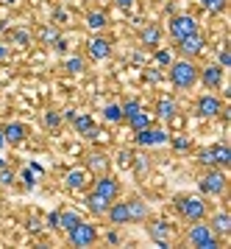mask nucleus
<instances>
[{"instance_id": "20e7f679", "label": "nucleus", "mask_w": 231, "mask_h": 249, "mask_svg": "<svg viewBox=\"0 0 231 249\" xmlns=\"http://www.w3.org/2000/svg\"><path fill=\"white\" fill-rule=\"evenodd\" d=\"M198 188H200V193H206V196H223V193H226V174H223V168L209 165V171L198 179Z\"/></svg>"}, {"instance_id": "412c9836", "label": "nucleus", "mask_w": 231, "mask_h": 249, "mask_svg": "<svg viewBox=\"0 0 231 249\" xmlns=\"http://www.w3.org/2000/svg\"><path fill=\"white\" fill-rule=\"evenodd\" d=\"M128 204V218L131 221H148V215H151V210H148V204L142 202V199H131Z\"/></svg>"}, {"instance_id": "a211bd4d", "label": "nucleus", "mask_w": 231, "mask_h": 249, "mask_svg": "<svg viewBox=\"0 0 231 249\" xmlns=\"http://www.w3.org/2000/svg\"><path fill=\"white\" fill-rule=\"evenodd\" d=\"M212 148V165L215 168H229L231 165V148L226 146V143H215Z\"/></svg>"}, {"instance_id": "aec40b11", "label": "nucleus", "mask_w": 231, "mask_h": 249, "mask_svg": "<svg viewBox=\"0 0 231 249\" xmlns=\"http://www.w3.org/2000/svg\"><path fill=\"white\" fill-rule=\"evenodd\" d=\"M148 235L154 238L159 247H167V238H170V227L165 221H151L148 224Z\"/></svg>"}, {"instance_id": "473e14b6", "label": "nucleus", "mask_w": 231, "mask_h": 249, "mask_svg": "<svg viewBox=\"0 0 231 249\" xmlns=\"http://www.w3.org/2000/svg\"><path fill=\"white\" fill-rule=\"evenodd\" d=\"M139 109H142V104L137 101V98H128V101L123 104V115H125V118H131V115L139 112Z\"/></svg>"}, {"instance_id": "49530a36", "label": "nucleus", "mask_w": 231, "mask_h": 249, "mask_svg": "<svg viewBox=\"0 0 231 249\" xmlns=\"http://www.w3.org/2000/svg\"><path fill=\"white\" fill-rule=\"evenodd\" d=\"M0 3H3V0H0Z\"/></svg>"}, {"instance_id": "2f4dec72", "label": "nucleus", "mask_w": 231, "mask_h": 249, "mask_svg": "<svg viewBox=\"0 0 231 249\" xmlns=\"http://www.w3.org/2000/svg\"><path fill=\"white\" fill-rule=\"evenodd\" d=\"M42 124L47 126V129H59V126H62V115H59V112H53V109H50V112H45Z\"/></svg>"}, {"instance_id": "cd10ccee", "label": "nucleus", "mask_w": 231, "mask_h": 249, "mask_svg": "<svg viewBox=\"0 0 231 249\" xmlns=\"http://www.w3.org/2000/svg\"><path fill=\"white\" fill-rule=\"evenodd\" d=\"M64 70L70 73V76H81L84 70H87V62L81 56H67L64 59Z\"/></svg>"}, {"instance_id": "37998d69", "label": "nucleus", "mask_w": 231, "mask_h": 249, "mask_svg": "<svg viewBox=\"0 0 231 249\" xmlns=\"http://www.w3.org/2000/svg\"><path fill=\"white\" fill-rule=\"evenodd\" d=\"M114 3H117L120 9H125V12H128V9H131V6H134V0H114Z\"/></svg>"}, {"instance_id": "7ed1b4c3", "label": "nucleus", "mask_w": 231, "mask_h": 249, "mask_svg": "<svg viewBox=\"0 0 231 249\" xmlns=\"http://www.w3.org/2000/svg\"><path fill=\"white\" fill-rule=\"evenodd\" d=\"M176 210L187 221H203L206 218V202L200 196H176Z\"/></svg>"}, {"instance_id": "f704fd0d", "label": "nucleus", "mask_w": 231, "mask_h": 249, "mask_svg": "<svg viewBox=\"0 0 231 249\" xmlns=\"http://www.w3.org/2000/svg\"><path fill=\"white\" fill-rule=\"evenodd\" d=\"M89 168L106 171V157H103V154H92V157H89Z\"/></svg>"}, {"instance_id": "6ab92c4d", "label": "nucleus", "mask_w": 231, "mask_h": 249, "mask_svg": "<svg viewBox=\"0 0 231 249\" xmlns=\"http://www.w3.org/2000/svg\"><path fill=\"white\" fill-rule=\"evenodd\" d=\"M209 227L217 232L220 238H226V235H231V215L226 213V210H220V213H215L209 218Z\"/></svg>"}, {"instance_id": "f03ea898", "label": "nucleus", "mask_w": 231, "mask_h": 249, "mask_svg": "<svg viewBox=\"0 0 231 249\" xmlns=\"http://www.w3.org/2000/svg\"><path fill=\"white\" fill-rule=\"evenodd\" d=\"M187 244L195 249H217L220 247V235L212 230L209 224H203V221H192L187 232Z\"/></svg>"}, {"instance_id": "9d476101", "label": "nucleus", "mask_w": 231, "mask_h": 249, "mask_svg": "<svg viewBox=\"0 0 231 249\" xmlns=\"http://www.w3.org/2000/svg\"><path fill=\"white\" fill-rule=\"evenodd\" d=\"M198 81L206 90H220L223 87V68L220 65H206L203 70H198Z\"/></svg>"}, {"instance_id": "4468645a", "label": "nucleus", "mask_w": 231, "mask_h": 249, "mask_svg": "<svg viewBox=\"0 0 231 249\" xmlns=\"http://www.w3.org/2000/svg\"><path fill=\"white\" fill-rule=\"evenodd\" d=\"M159 42H162V28H159L156 23L142 25V31H139V45H142L145 51H156Z\"/></svg>"}, {"instance_id": "39448f33", "label": "nucleus", "mask_w": 231, "mask_h": 249, "mask_svg": "<svg viewBox=\"0 0 231 249\" xmlns=\"http://www.w3.org/2000/svg\"><path fill=\"white\" fill-rule=\"evenodd\" d=\"M67 238H70L73 247L84 249V247H92V244L98 241V230H95V224H84V221H78L73 230H67Z\"/></svg>"}, {"instance_id": "5701e85b", "label": "nucleus", "mask_w": 231, "mask_h": 249, "mask_svg": "<svg viewBox=\"0 0 231 249\" xmlns=\"http://www.w3.org/2000/svg\"><path fill=\"white\" fill-rule=\"evenodd\" d=\"M109 204H111L109 199H103V196H100V193H95V191H92V193L87 196V207H89V210H92L95 215H106Z\"/></svg>"}, {"instance_id": "58836bf2", "label": "nucleus", "mask_w": 231, "mask_h": 249, "mask_svg": "<svg viewBox=\"0 0 231 249\" xmlns=\"http://www.w3.org/2000/svg\"><path fill=\"white\" fill-rule=\"evenodd\" d=\"M198 162H200V165H212V148H203V151H200Z\"/></svg>"}, {"instance_id": "393cba45", "label": "nucleus", "mask_w": 231, "mask_h": 249, "mask_svg": "<svg viewBox=\"0 0 231 249\" xmlns=\"http://www.w3.org/2000/svg\"><path fill=\"white\" fill-rule=\"evenodd\" d=\"M84 23H87L89 31H103L109 25V17H106V12H89Z\"/></svg>"}, {"instance_id": "b1692460", "label": "nucleus", "mask_w": 231, "mask_h": 249, "mask_svg": "<svg viewBox=\"0 0 231 249\" xmlns=\"http://www.w3.org/2000/svg\"><path fill=\"white\" fill-rule=\"evenodd\" d=\"M176 101H173V98H159V101H156V115H159V118H162V121H173V118H176Z\"/></svg>"}, {"instance_id": "4c0bfd02", "label": "nucleus", "mask_w": 231, "mask_h": 249, "mask_svg": "<svg viewBox=\"0 0 231 249\" xmlns=\"http://www.w3.org/2000/svg\"><path fill=\"white\" fill-rule=\"evenodd\" d=\"M156 62H159V65H170V62H173L170 51H159V48H156Z\"/></svg>"}, {"instance_id": "c03bdc74", "label": "nucleus", "mask_w": 231, "mask_h": 249, "mask_svg": "<svg viewBox=\"0 0 231 249\" xmlns=\"http://www.w3.org/2000/svg\"><path fill=\"white\" fill-rule=\"evenodd\" d=\"M106 241H109V244H120V235H117V232H109V235H106Z\"/></svg>"}, {"instance_id": "0eeeda50", "label": "nucleus", "mask_w": 231, "mask_h": 249, "mask_svg": "<svg viewBox=\"0 0 231 249\" xmlns=\"http://www.w3.org/2000/svg\"><path fill=\"white\" fill-rule=\"evenodd\" d=\"M223 112V101L215 95V92H206L195 101V115L198 118H215V115Z\"/></svg>"}, {"instance_id": "79ce46f5", "label": "nucleus", "mask_w": 231, "mask_h": 249, "mask_svg": "<svg viewBox=\"0 0 231 249\" xmlns=\"http://www.w3.org/2000/svg\"><path fill=\"white\" fill-rule=\"evenodd\" d=\"M11 56V51H9V45H0V62H6V59Z\"/></svg>"}, {"instance_id": "dca6fc26", "label": "nucleus", "mask_w": 231, "mask_h": 249, "mask_svg": "<svg viewBox=\"0 0 231 249\" xmlns=\"http://www.w3.org/2000/svg\"><path fill=\"white\" fill-rule=\"evenodd\" d=\"M106 218H109V224H114V227L131 224V218H128V204L114 199V202L109 204V210H106Z\"/></svg>"}, {"instance_id": "ddd939ff", "label": "nucleus", "mask_w": 231, "mask_h": 249, "mask_svg": "<svg viewBox=\"0 0 231 249\" xmlns=\"http://www.w3.org/2000/svg\"><path fill=\"white\" fill-rule=\"evenodd\" d=\"M87 53L89 59H95V62H103V59L111 56V42L106 36H92L87 42Z\"/></svg>"}, {"instance_id": "6e6552de", "label": "nucleus", "mask_w": 231, "mask_h": 249, "mask_svg": "<svg viewBox=\"0 0 231 249\" xmlns=\"http://www.w3.org/2000/svg\"><path fill=\"white\" fill-rule=\"evenodd\" d=\"M67 121L73 124V129H76L81 137H95L98 135V126H95V121H92V115H87V112H67Z\"/></svg>"}, {"instance_id": "bb28decb", "label": "nucleus", "mask_w": 231, "mask_h": 249, "mask_svg": "<svg viewBox=\"0 0 231 249\" xmlns=\"http://www.w3.org/2000/svg\"><path fill=\"white\" fill-rule=\"evenodd\" d=\"M78 221H81V215H78L76 210H62V213H59V230H64V232L73 230Z\"/></svg>"}, {"instance_id": "72a5a7b5", "label": "nucleus", "mask_w": 231, "mask_h": 249, "mask_svg": "<svg viewBox=\"0 0 231 249\" xmlns=\"http://www.w3.org/2000/svg\"><path fill=\"white\" fill-rule=\"evenodd\" d=\"M167 143H173V148H176V151H187V148H189V137L176 135V137H170Z\"/></svg>"}, {"instance_id": "ea45409f", "label": "nucleus", "mask_w": 231, "mask_h": 249, "mask_svg": "<svg viewBox=\"0 0 231 249\" xmlns=\"http://www.w3.org/2000/svg\"><path fill=\"white\" fill-rule=\"evenodd\" d=\"M47 227L59 230V213H50V215H47Z\"/></svg>"}, {"instance_id": "a878e982", "label": "nucleus", "mask_w": 231, "mask_h": 249, "mask_svg": "<svg viewBox=\"0 0 231 249\" xmlns=\"http://www.w3.org/2000/svg\"><path fill=\"white\" fill-rule=\"evenodd\" d=\"M103 118H106L109 124H123V121H125L123 104H106V107H103Z\"/></svg>"}, {"instance_id": "4be33fe9", "label": "nucleus", "mask_w": 231, "mask_h": 249, "mask_svg": "<svg viewBox=\"0 0 231 249\" xmlns=\"http://www.w3.org/2000/svg\"><path fill=\"white\" fill-rule=\"evenodd\" d=\"M125 124L131 126L134 132H142V129H148V126L154 124V118H151V112H145V109H139V112H134L131 118H125Z\"/></svg>"}, {"instance_id": "9b49d317", "label": "nucleus", "mask_w": 231, "mask_h": 249, "mask_svg": "<svg viewBox=\"0 0 231 249\" xmlns=\"http://www.w3.org/2000/svg\"><path fill=\"white\" fill-rule=\"evenodd\" d=\"M95 193H100L103 199L114 202L120 196V182L114 179V177H109V174H100L98 179H95Z\"/></svg>"}, {"instance_id": "c85d7f7f", "label": "nucleus", "mask_w": 231, "mask_h": 249, "mask_svg": "<svg viewBox=\"0 0 231 249\" xmlns=\"http://www.w3.org/2000/svg\"><path fill=\"white\" fill-rule=\"evenodd\" d=\"M226 6H229V0H200V9L209 14H220L226 12Z\"/></svg>"}, {"instance_id": "423d86ee", "label": "nucleus", "mask_w": 231, "mask_h": 249, "mask_svg": "<svg viewBox=\"0 0 231 249\" xmlns=\"http://www.w3.org/2000/svg\"><path fill=\"white\" fill-rule=\"evenodd\" d=\"M167 28H170V36L178 42V39H184V36H189V34L198 31V20H195L192 14H176Z\"/></svg>"}, {"instance_id": "a18cd8bd", "label": "nucleus", "mask_w": 231, "mask_h": 249, "mask_svg": "<svg viewBox=\"0 0 231 249\" xmlns=\"http://www.w3.org/2000/svg\"><path fill=\"white\" fill-rule=\"evenodd\" d=\"M3 3H17V0H3Z\"/></svg>"}, {"instance_id": "e433bc0d", "label": "nucleus", "mask_w": 231, "mask_h": 249, "mask_svg": "<svg viewBox=\"0 0 231 249\" xmlns=\"http://www.w3.org/2000/svg\"><path fill=\"white\" fill-rule=\"evenodd\" d=\"M0 185H14V171L0 168Z\"/></svg>"}, {"instance_id": "c756f323", "label": "nucleus", "mask_w": 231, "mask_h": 249, "mask_svg": "<svg viewBox=\"0 0 231 249\" xmlns=\"http://www.w3.org/2000/svg\"><path fill=\"white\" fill-rule=\"evenodd\" d=\"M11 39H14V45H20V48H28V45H31V34H28V31H22V28L11 31Z\"/></svg>"}, {"instance_id": "2eb2a0df", "label": "nucleus", "mask_w": 231, "mask_h": 249, "mask_svg": "<svg viewBox=\"0 0 231 249\" xmlns=\"http://www.w3.org/2000/svg\"><path fill=\"white\" fill-rule=\"evenodd\" d=\"M25 137H28V129H25V124H20V121H11V124L3 126V140L11 143V146L25 143Z\"/></svg>"}, {"instance_id": "f3484780", "label": "nucleus", "mask_w": 231, "mask_h": 249, "mask_svg": "<svg viewBox=\"0 0 231 249\" xmlns=\"http://www.w3.org/2000/svg\"><path fill=\"white\" fill-rule=\"evenodd\" d=\"M64 185H67V191H84V188L89 185V174L84 168L67 171L64 174Z\"/></svg>"}, {"instance_id": "f257e3e1", "label": "nucleus", "mask_w": 231, "mask_h": 249, "mask_svg": "<svg viewBox=\"0 0 231 249\" xmlns=\"http://www.w3.org/2000/svg\"><path fill=\"white\" fill-rule=\"evenodd\" d=\"M198 65L192 59H176L170 62V84L176 90H192L198 84Z\"/></svg>"}, {"instance_id": "c9c22d12", "label": "nucleus", "mask_w": 231, "mask_h": 249, "mask_svg": "<svg viewBox=\"0 0 231 249\" xmlns=\"http://www.w3.org/2000/svg\"><path fill=\"white\" fill-rule=\"evenodd\" d=\"M217 65H220V68H231V53H229V48H223L220 53H217Z\"/></svg>"}, {"instance_id": "1a4fd4ad", "label": "nucleus", "mask_w": 231, "mask_h": 249, "mask_svg": "<svg viewBox=\"0 0 231 249\" xmlns=\"http://www.w3.org/2000/svg\"><path fill=\"white\" fill-rule=\"evenodd\" d=\"M137 135V146H165L167 140H170V135H167L165 129H156L154 124L148 126V129H142V132H134Z\"/></svg>"}, {"instance_id": "a19ab883", "label": "nucleus", "mask_w": 231, "mask_h": 249, "mask_svg": "<svg viewBox=\"0 0 231 249\" xmlns=\"http://www.w3.org/2000/svg\"><path fill=\"white\" fill-rule=\"evenodd\" d=\"M22 182H25L28 188H31V185H33V174H31V171H22Z\"/></svg>"}, {"instance_id": "7c9ffc66", "label": "nucleus", "mask_w": 231, "mask_h": 249, "mask_svg": "<svg viewBox=\"0 0 231 249\" xmlns=\"http://www.w3.org/2000/svg\"><path fill=\"white\" fill-rule=\"evenodd\" d=\"M42 42L45 45H56V42H59V31H56L53 25H47V28H42Z\"/></svg>"}, {"instance_id": "f8f14e48", "label": "nucleus", "mask_w": 231, "mask_h": 249, "mask_svg": "<svg viewBox=\"0 0 231 249\" xmlns=\"http://www.w3.org/2000/svg\"><path fill=\"white\" fill-rule=\"evenodd\" d=\"M203 45H206V39H203V34H200V31H195V34L184 36V39H178V51L184 53V59L198 56L200 51H203Z\"/></svg>"}]
</instances>
